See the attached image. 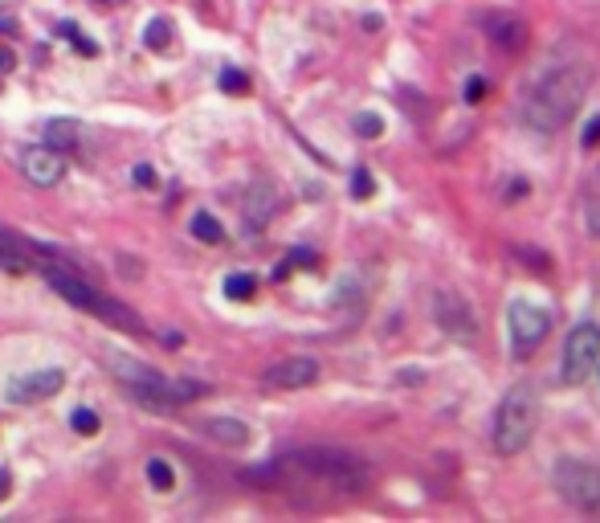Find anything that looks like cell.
<instances>
[{"instance_id": "7402d4cb", "label": "cell", "mask_w": 600, "mask_h": 523, "mask_svg": "<svg viewBox=\"0 0 600 523\" xmlns=\"http://www.w3.org/2000/svg\"><path fill=\"white\" fill-rule=\"evenodd\" d=\"M221 90H229V95H245V90H250V78H245L242 70H221Z\"/></svg>"}, {"instance_id": "cb8c5ba5", "label": "cell", "mask_w": 600, "mask_h": 523, "mask_svg": "<svg viewBox=\"0 0 600 523\" xmlns=\"http://www.w3.org/2000/svg\"><path fill=\"white\" fill-rule=\"evenodd\" d=\"M351 193H356V201H368V196H372V176H368V168H356V172H351Z\"/></svg>"}, {"instance_id": "52a82bcc", "label": "cell", "mask_w": 600, "mask_h": 523, "mask_svg": "<svg viewBox=\"0 0 600 523\" xmlns=\"http://www.w3.org/2000/svg\"><path fill=\"white\" fill-rule=\"evenodd\" d=\"M548 331H551V315L543 307H535L527 299H515L506 307V340H511V352L519 360H527L535 352L539 343L548 340Z\"/></svg>"}, {"instance_id": "7c38bea8", "label": "cell", "mask_w": 600, "mask_h": 523, "mask_svg": "<svg viewBox=\"0 0 600 523\" xmlns=\"http://www.w3.org/2000/svg\"><path fill=\"white\" fill-rule=\"evenodd\" d=\"M482 33L503 54H523L527 42H531V29L519 12H482Z\"/></svg>"}, {"instance_id": "ac0fdd59", "label": "cell", "mask_w": 600, "mask_h": 523, "mask_svg": "<svg viewBox=\"0 0 600 523\" xmlns=\"http://www.w3.org/2000/svg\"><path fill=\"white\" fill-rule=\"evenodd\" d=\"M192 234L200 237V242H209V246H221L225 242V229H221V221L212 213H196L192 217Z\"/></svg>"}, {"instance_id": "ffe728a7", "label": "cell", "mask_w": 600, "mask_h": 523, "mask_svg": "<svg viewBox=\"0 0 600 523\" xmlns=\"http://www.w3.org/2000/svg\"><path fill=\"white\" fill-rule=\"evenodd\" d=\"M143 45H148V50H156V54H164V50L172 45V25L164 21V17H156V21L148 25V33H143Z\"/></svg>"}, {"instance_id": "f546056e", "label": "cell", "mask_w": 600, "mask_h": 523, "mask_svg": "<svg viewBox=\"0 0 600 523\" xmlns=\"http://www.w3.org/2000/svg\"><path fill=\"white\" fill-rule=\"evenodd\" d=\"M9 487H12V479H9V470H0V499L9 495Z\"/></svg>"}, {"instance_id": "1f68e13d", "label": "cell", "mask_w": 600, "mask_h": 523, "mask_svg": "<svg viewBox=\"0 0 600 523\" xmlns=\"http://www.w3.org/2000/svg\"><path fill=\"white\" fill-rule=\"evenodd\" d=\"M4 4H17V0H0V9H4Z\"/></svg>"}, {"instance_id": "d6a6232c", "label": "cell", "mask_w": 600, "mask_h": 523, "mask_svg": "<svg viewBox=\"0 0 600 523\" xmlns=\"http://www.w3.org/2000/svg\"><path fill=\"white\" fill-rule=\"evenodd\" d=\"M596 368H600V360H596Z\"/></svg>"}, {"instance_id": "3957f363", "label": "cell", "mask_w": 600, "mask_h": 523, "mask_svg": "<svg viewBox=\"0 0 600 523\" xmlns=\"http://www.w3.org/2000/svg\"><path fill=\"white\" fill-rule=\"evenodd\" d=\"M103 364L111 368V376H115L119 385L127 388L131 401H139V405H148V409H159V413L204 396V385H200V381H168V376H159L156 368L131 360V356H123V352H106Z\"/></svg>"}, {"instance_id": "e0dca14e", "label": "cell", "mask_w": 600, "mask_h": 523, "mask_svg": "<svg viewBox=\"0 0 600 523\" xmlns=\"http://www.w3.org/2000/svg\"><path fill=\"white\" fill-rule=\"evenodd\" d=\"M225 295H229V299H237V303H250L253 295H258V278L245 274V270H237V274L225 278Z\"/></svg>"}, {"instance_id": "d6986e66", "label": "cell", "mask_w": 600, "mask_h": 523, "mask_svg": "<svg viewBox=\"0 0 600 523\" xmlns=\"http://www.w3.org/2000/svg\"><path fill=\"white\" fill-rule=\"evenodd\" d=\"M148 482H151V491H172V487H176V470H172V462L151 458L148 462Z\"/></svg>"}, {"instance_id": "8fae6325", "label": "cell", "mask_w": 600, "mask_h": 523, "mask_svg": "<svg viewBox=\"0 0 600 523\" xmlns=\"http://www.w3.org/2000/svg\"><path fill=\"white\" fill-rule=\"evenodd\" d=\"M21 176L37 188H53L65 176V156L50 143H33V148L21 151Z\"/></svg>"}, {"instance_id": "6da1fadb", "label": "cell", "mask_w": 600, "mask_h": 523, "mask_svg": "<svg viewBox=\"0 0 600 523\" xmlns=\"http://www.w3.org/2000/svg\"><path fill=\"white\" fill-rule=\"evenodd\" d=\"M592 90V65L584 62H564L535 78V86L523 98V123L539 135H556L559 127H568L576 111L584 107V98Z\"/></svg>"}, {"instance_id": "83f0119b", "label": "cell", "mask_w": 600, "mask_h": 523, "mask_svg": "<svg viewBox=\"0 0 600 523\" xmlns=\"http://www.w3.org/2000/svg\"><path fill=\"white\" fill-rule=\"evenodd\" d=\"M135 184H143V188H151V184H156V172H151L148 164H139V168H135Z\"/></svg>"}, {"instance_id": "277c9868", "label": "cell", "mask_w": 600, "mask_h": 523, "mask_svg": "<svg viewBox=\"0 0 600 523\" xmlns=\"http://www.w3.org/2000/svg\"><path fill=\"white\" fill-rule=\"evenodd\" d=\"M45 282H50L58 295H62L70 307H78V311H86V315H95V319H103L106 327H119V331H127V335H139L143 331V319H139L135 311L127 307V303H119V299H106V295H98L90 282H82L78 274H65V270H45Z\"/></svg>"}, {"instance_id": "4316f807", "label": "cell", "mask_w": 600, "mask_h": 523, "mask_svg": "<svg viewBox=\"0 0 600 523\" xmlns=\"http://www.w3.org/2000/svg\"><path fill=\"white\" fill-rule=\"evenodd\" d=\"M596 143H600V115L592 119L588 127H584V148H596Z\"/></svg>"}, {"instance_id": "d4e9b609", "label": "cell", "mask_w": 600, "mask_h": 523, "mask_svg": "<svg viewBox=\"0 0 600 523\" xmlns=\"http://www.w3.org/2000/svg\"><path fill=\"white\" fill-rule=\"evenodd\" d=\"M356 131L364 139H376L384 131V123H380V115H356Z\"/></svg>"}, {"instance_id": "9c48e42d", "label": "cell", "mask_w": 600, "mask_h": 523, "mask_svg": "<svg viewBox=\"0 0 600 523\" xmlns=\"http://www.w3.org/2000/svg\"><path fill=\"white\" fill-rule=\"evenodd\" d=\"M433 319L437 327L458 343H474L478 340V315L474 307L462 299V295H453V290H437L433 295Z\"/></svg>"}, {"instance_id": "7a4b0ae2", "label": "cell", "mask_w": 600, "mask_h": 523, "mask_svg": "<svg viewBox=\"0 0 600 523\" xmlns=\"http://www.w3.org/2000/svg\"><path fill=\"white\" fill-rule=\"evenodd\" d=\"M258 479H286L306 482V487H323V491L335 495H359L372 487V466L359 454H348V450H298V454L278 458Z\"/></svg>"}, {"instance_id": "2e32d148", "label": "cell", "mask_w": 600, "mask_h": 523, "mask_svg": "<svg viewBox=\"0 0 600 523\" xmlns=\"http://www.w3.org/2000/svg\"><path fill=\"white\" fill-rule=\"evenodd\" d=\"M78 139H82V127H78L74 119H50V123H45V143H50V148H74Z\"/></svg>"}, {"instance_id": "5bb4252c", "label": "cell", "mask_w": 600, "mask_h": 523, "mask_svg": "<svg viewBox=\"0 0 600 523\" xmlns=\"http://www.w3.org/2000/svg\"><path fill=\"white\" fill-rule=\"evenodd\" d=\"M37 258L42 254H37L25 237H17L12 229H0V270H9V274H29V270L42 266Z\"/></svg>"}, {"instance_id": "f1b7e54d", "label": "cell", "mask_w": 600, "mask_h": 523, "mask_svg": "<svg viewBox=\"0 0 600 523\" xmlns=\"http://www.w3.org/2000/svg\"><path fill=\"white\" fill-rule=\"evenodd\" d=\"M12 65H17V58H12V50H0V70H4V74H9Z\"/></svg>"}, {"instance_id": "603a6c76", "label": "cell", "mask_w": 600, "mask_h": 523, "mask_svg": "<svg viewBox=\"0 0 600 523\" xmlns=\"http://www.w3.org/2000/svg\"><path fill=\"white\" fill-rule=\"evenodd\" d=\"M58 33H62L65 42H74V45H78V50H82L86 58L95 54V42H86V37H82V29H78V25H70V21H65V25H58Z\"/></svg>"}, {"instance_id": "4dcf8cb0", "label": "cell", "mask_w": 600, "mask_h": 523, "mask_svg": "<svg viewBox=\"0 0 600 523\" xmlns=\"http://www.w3.org/2000/svg\"><path fill=\"white\" fill-rule=\"evenodd\" d=\"M95 4H111V9H115V4H123V0H95Z\"/></svg>"}, {"instance_id": "44dd1931", "label": "cell", "mask_w": 600, "mask_h": 523, "mask_svg": "<svg viewBox=\"0 0 600 523\" xmlns=\"http://www.w3.org/2000/svg\"><path fill=\"white\" fill-rule=\"evenodd\" d=\"M70 426H74L78 434H98V426H103V421H98L95 409H74V417H70Z\"/></svg>"}, {"instance_id": "ba28073f", "label": "cell", "mask_w": 600, "mask_h": 523, "mask_svg": "<svg viewBox=\"0 0 600 523\" xmlns=\"http://www.w3.org/2000/svg\"><path fill=\"white\" fill-rule=\"evenodd\" d=\"M596 360H600V327L596 323H580V327H572L568 340H564V381H568V385L588 381Z\"/></svg>"}, {"instance_id": "484cf974", "label": "cell", "mask_w": 600, "mask_h": 523, "mask_svg": "<svg viewBox=\"0 0 600 523\" xmlns=\"http://www.w3.org/2000/svg\"><path fill=\"white\" fill-rule=\"evenodd\" d=\"M486 90H490V86H486V78H470V82H465V103H482L486 98Z\"/></svg>"}, {"instance_id": "30bf717a", "label": "cell", "mask_w": 600, "mask_h": 523, "mask_svg": "<svg viewBox=\"0 0 600 523\" xmlns=\"http://www.w3.org/2000/svg\"><path fill=\"white\" fill-rule=\"evenodd\" d=\"M319 381V360L311 356H286V360H274L262 373V385L274 388V393H295V388H311Z\"/></svg>"}, {"instance_id": "8992f818", "label": "cell", "mask_w": 600, "mask_h": 523, "mask_svg": "<svg viewBox=\"0 0 600 523\" xmlns=\"http://www.w3.org/2000/svg\"><path fill=\"white\" fill-rule=\"evenodd\" d=\"M551 482H556L564 503L600 515V466H592L584 458H559L556 470H551Z\"/></svg>"}, {"instance_id": "5b68a950", "label": "cell", "mask_w": 600, "mask_h": 523, "mask_svg": "<svg viewBox=\"0 0 600 523\" xmlns=\"http://www.w3.org/2000/svg\"><path fill=\"white\" fill-rule=\"evenodd\" d=\"M535 426H539V401L531 393V385H515L511 393L498 401V413H495V450L503 458H515L531 446L535 438Z\"/></svg>"}, {"instance_id": "9a60e30c", "label": "cell", "mask_w": 600, "mask_h": 523, "mask_svg": "<svg viewBox=\"0 0 600 523\" xmlns=\"http://www.w3.org/2000/svg\"><path fill=\"white\" fill-rule=\"evenodd\" d=\"M200 434L221 442V446H245L250 442V426L237 417H209V421H200Z\"/></svg>"}, {"instance_id": "4fadbf2b", "label": "cell", "mask_w": 600, "mask_h": 523, "mask_svg": "<svg viewBox=\"0 0 600 523\" xmlns=\"http://www.w3.org/2000/svg\"><path fill=\"white\" fill-rule=\"evenodd\" d=\"M65 385V373L62 368H37V373L21 376V381H12L9 396L17 405H33V401H50L53 393H62Z\"/></svg>"}]
</instances>
